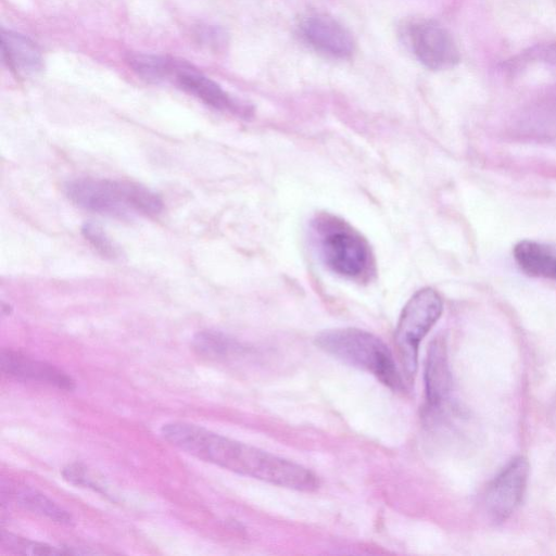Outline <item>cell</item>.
<instances>
[{"label":"cell","mask_w":556,"mask_h":556,"mask_svg":"<svg viewBox=\"0 0 556 556\" xmlns=\"http://www.w3.org/2000/svg\"><path fill=\"white\" fill-rule=\"evenodd\" d=\"M309 230L317 254L333 274L356 282H366L375 274L368 241L348 222L319 213L311 220Z\"/></svg>","instance_id":"obj_2"},{"label":"cell","mask_w":556,"mask_h":556,"mask_svg":"<svg viewBox=\"0 0 556 556\" xmlns=\"http://www.w3.org/2000/svg\"><path fill=\"white\" fill-rule=\"evenodd\" d=\"M315 343L342 362L370 372L390 389H402L391 351L372 333L357 328L329 329L318 333Z\"/></svg>","instance_id":"obj_3"},{"label":"cell","mask_w":556,"mask_h":556,"mask_svg":"<svg viewBox=\"0 0 556 556\" xmlns=\"http://www.w3.org/2000/svg\"><path fill=\"white\" fill-rule=\"evenodd\" d=\"M15 496L21 506L35 514L62 525L73 522V517L67 510L40 492L24 488L18 490Z\"/></svg>","instance_id":"obj_14"},{"label":"cell","mask_w":556,"mask_h":556,"mask_svg":"<svg viewBox=\"0 0 556 556\" xmlns=\"http://www.w3.org/2000/svg\"><path fill=\"white\" fill-rule=\"evenodd\" d=\"M62 473L64 478L73 484L93 488L94 490L100 491L99 486L88 477L86 468H83L79 465L67 466L63 469Z\"/></svg>","instance_id":"obj_20"},{"label":"cell","mask_w":556,"mask_h":556,"mask_svg":"<svg viewBox=\"0 0 556 556\" xmlns=\"http://www.w3.org/2000/svg\"><path fill=\"white\" fill-rule=\"evenodd\" d=\"M443 311L440 294L432 288L418 290L405 304L395 329V345L407 377L417 369L420 341L438 321Z\"/></svg>","instance_id":"obj_4"},{"label":"cell","mask_w":556,"mask_h":556,"mask_svg":"<svg viewBox=\"0 0 556 556\" xmlns=\"http://www.w3.org/2000/svg\"><path fill=\"white\" fill-rule=\"evenodd\" d=\"M0 544L5 551L21 555L45 556L73 554L71 551H65L46 543L31 541L5 532L1 533Z\"/></svg>","instance_id":"obj_17"},{"label":"cell","mask_w":556,"mask_h":556,"mask_svg":"<svg viewBox=\"0 0 556 556\" xmlns=\"http://www.w3.org/2000/svg\"><path fill=\"white\" fill-rule=\"evenodd\" d=\"M529 62H545L556 66V42L536 46L528 52L522 53L518 59L509 62L508 70L519 68Z\"/></svg>","instance_id":"obj_19"},{"label":"cell","mask_w":556,"mask_h":556,"mask_svg":"<svg viewBox=\"0 0 556 556\" xmlns=\"http://www.w3.org/2000/svg\"><path fill=\"white\" fill-rule=\"evenodd\" d=\"M81 233L102 256L115 258L118 255L117 247L100 225L91 222L85 223L81 227Z\"/></svg>","instance_id":"obj_18"},{"label":"cell","mask_w":556,"mask_h":556,"mask_svg":"<svg viewBox=\"0 0 556 556\" xmlns=\"http://www.w3.org/2000/svg\"><path fill=\"white\" fill-rule=\"evenodd\" d=\"M0 366L3 374L16 379L37 381L66 391H72L75 388L73 378L62 369L34 359L21 352L3 350L0 356Z\"/></svg>","instance_id":"obj_10"},{"label":"cell","mask_w":556,"mask_h":556,"mask_svg":"<svg viewBox=\"0 0 556 556\" xmlns=\"http://www.w3.org/2000/svg\"><path fill=\"white\" fill-rule=\"evenodd\" d=\"M1 51L8 66L17 74H36L42 68L39 48L24 35L2 29Z\"/></svg>","instance_id":"obj_12"},{"label":"cell","mask_w":556,"mask_h":556,"mask_svg":"<svg viewBox=\"0 0 556 556\" xmlns=\"http://www.w3.org/2000/svg\"><path fill=\"white\" fill-rule=\"evenodd\" d=\"M192 346L199 355L210 359L225 358L238 350L233 340L214 330H203L195 333L192 339Z\"/></svg>","instance_id":"obj_16"},{"label":"cell","mask_w":556,"mask_h":556,"mask_svg":"<svg viewBox=\"0 0 556 556\" xmlns=\"http://www.w3.org/2000/svg\"><path fill=\"white\" fill-rule=\"evenodd\" d=\"M514 257L528 276L556 281V245L522 240L515 245Z\"/></svg>","instance_id":"obj_13"},{"label":"cell","mask_w":556,"mask_h":556,"mask_svg":"<svg viewBox=\"0 0 556 556\" xmlns=\"http://www.w3.org/2000/svg\"><path fill=\"white\" fill-rule=\"evenodd\" d=\"M167 437L174 446L198 459L242 476L299 491L318 486L316 476L305 467L198 425L175 421Z\"/></svg>","instance_id":"obj_1"},{"label":"cell","mask_w":556,"mask_h":556,"mask_svg":"<svg viewBox=\"0 0 556 556\" xmlns=\"http://www.w3.org/2000/svg\"><path fill=\"white\" fill-rule=\"evenodd\" d=\"M173 61V58L142 53L130 54L127 58L132 71L150 83L167 81Z\"/></svg>","instance_id":"obj_15"},{"label":"cell","mask_w":556,"mask_h":556,"mask_svg":"<svg viewBox=\"0 0 556 556\" xmlns=\"http://www.w3.org/2000/svg\"><path fill=\"white\" fill-rule=\"evenodd\" d=\"M168 80L216 110L245 114V108L227 93L217 83L185 61L175 59Z\"/></svg>","instance_id":"obj_9"},{"label":"cell","mask_w":556,"mask_h":556,"mask_svg":"<svg viewBox=\"0 0 556 556\" xmlns=\"http://www.w3.org/2000/svg\"><path fill=\"white\" fill-rule=\"evenodd\" d=\"M302 39L315 51L344 60L354 52L351 33L337 20L324 13H311L299 25Z\"/></svg>","instance_id":"obj_8"},{"label":"cell","mask_w":556,"mask_h":556,"mask_svg":"<svg viewBox=\"0 0 556 556\" xmlns=\"http://www.w3.org/2000/svg\"><path fill=\"white\" fill-rule=\"evenodd\" d=\"M425 381L429 408L441 409L447 402L452 389L447 353L442 340H435L429 349Z\"/></svg>","instance_id":"obj_11"},{"label":"cell","mask_w":556,"mask_h":556,"mask_svg":"<svg viewBox=\"0 0 556 556\" xmlns=\"http://www.w3.org/2000/svg\"><path fill=\"white\" fill-rule=\"evenodd\" d=\"M529 477V464L523 457L514 458L489 484L484 506L489 517L503 522L520 505Z\"/></svg>","instance_id":"obj_7"},{"label":"cell","mask_w":556,"mask_h":556,"mask_svg":"<svg viewBox=\"0 0 556 556\" xmlns=\"http://www.w3.org/2000/svg\"><path fill=\"white\" fill-rule=\"evenodd\" d=\"M407 37L413 53L429 70H450L459 62V51L452 35L435 22L410 24Z\"/></svg>","instance_id":"obj_6"},{"label":"cell","mask_w":556,"mask_h":556,"mask_svg":"<svg viewBox=\"0 0 556 556\" xmlns=\"http://www.w3.org/2000/svg\"><path fill=\"white\" fill-rule=\"evenodd\" d=\"M64 191L74 204L99 214L126 218L135 212L128 181L78 178L68 181Z\"/></svg>","instance_id":"obj_5"}]
</instances>
